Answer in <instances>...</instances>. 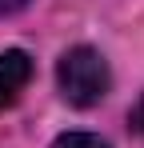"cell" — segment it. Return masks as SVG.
<instances>
[{"label": "cell", "mask_w": 144, "mask_h": 148, "mask_svg": "<svg viewBox=\"0 0 144 148\" xmlns=\"http://www.w3.org/2000/svg\"><path fill=\"white\" fill-rule=\"evenodd\" d=\"M56 88L72 108H96L112 92V68L92 44H72L56 60Z\"/></svg>", "instance_id": "1"}, {"label": "cell", "mask_w": 144, "mask_h": 148, "mask_svg": "<svg viewBox=\"0 0 144 148\" xmlns=\"http://www.w3.org/2000/svg\"><path fill=\"white\" fill-rule=\"evenodd\" d=\"M32 76H36V64H32V56L24 48H4L0 52V112L20 100V92L32 84Z\"/></svg>", "instance_id": "2"}, {"label": "cell", "mask_w": 144, "mask_h": 148, "mask_svg": "<svg viewBox=\"0 0 144 148\" xmlns=\"http://www.w3.org/2000/svg\"><path fill=\"white\" fill-rule=\"evenodd\" d=\"M52 148H112L108 140H100L96 132H60Z\"/></svg>", "instance_id": "3"}, {"label": "cell", "mask_w": 144, "mask_h": 148, "mask_svg": "<svg viewBox=\"0 0 144 148\" xmlns=\"http://www.w3.org/2000/svg\"><path fill=\"white\" fill-rule=\"evenodd\" d=\"M32 0H0V16H16V12H24Z\"/></svg>", "instance_id": "4"}, {"label": "cell", "mask_w": 144, "mask_h": 148, "mask_svg": "<svg viewBox=\"0 0 144 148\" xmlns=\"http://www.w3.org/2000/svg\"><path fill=\"white\" fill-rule=\"evenodd\" d=\"M128 120H132V128H136V132H144V100L132 108V112H128Z\"/></svg>", "instance_id": "5"}]
</instances>
